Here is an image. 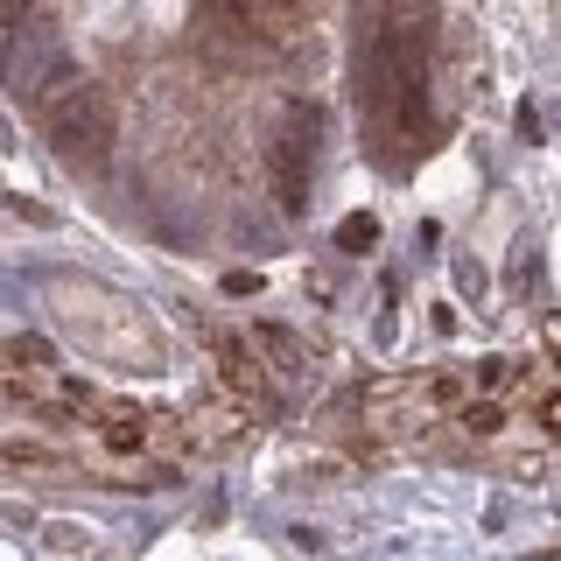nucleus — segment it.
<instances>
[{"mask_svg":"<svg viewBox=\"0 0 561 561\" xmlns=\"http://www.w3.org/2000/svg\"><path fill=\"white\" fill-rule=\"evenodd\" d=\"M463 421H470V428H478V435H491V428H499V421H505V408H491V400H478V408H463Z\"/></svg>","mask_w":561,"mask_h":561,"instance_id":"obj_6","label":"nucleus"},{"mask_svg":"<svg viewBox=\"0 0 561 561\" xmlns=\"http://www.w3.org/2000/svg\"><path fill=\"white\" fill-rule=\"evenodd\" d=\"M309 162H316V105H288V127L274 140V183L288 210H302L309 197Z\"/></svg>","mask_w":561,"mask_h":561,"instance_id":"obj_2","label":"nucleus"},{"mask_svg":"<svg viewBox=\"0 0 561 561\" xmlns=\"http://www.w3.org/2000/svg\"><path fill=\"white\" fill-rule=\"evenodd\" d=\"M0 365L28 373V365H49V351H43V344H0Z\"/></svg>","mask_w":561,"mask_h":561,"instance_id":"obj_5","label":"nucleus"},{"mask_svg":"<svg viewBox=\"0 0 561 561\" xmlns=\"http://www.w3.org/2000/svg\"><path fill=\"white\" fill-rule=\"evenodd\" d=\"M49 148L70 154V162H99L105 148H113V99L99 92V84H64L57 99H49Z\"/></svg>","mask_w":561,"mask_h":561,"instance_id":"obj_1","label":"nucleus"},{"mask_svg":"<svg viewBox=\"0 0 561 561\" xmlns=\"http://www.w3.org/2000/svg\"><path fill=\"white\" fill-rule=\"evenodd\" d=\"M210 351H218V373H225V386H232L245 408H274V373H267V365H260L239 337H218Z\"/></svg>","mask_w":561,"mask_h":561,"instance_id":"obj_3","label":"nucleus"},{"mask_svg":"<svg viewBox=\"0 0 561 561\" xmlns=\"http://www.w3.org/2000/svg\"><path fill=\"white\" fill-rule=\"evenodd\" d=\"M99 443L113 449V456H140V449H148V414L105 408V414H99Z\"/></svg>","mask_w":561,"mask_h":561,"instance_id":"obj_4","label":"nucleus"},{"mask_svg":"<svg viewBox=\"0 0 561 561\" xmlns=\"http://www.w3.org/2000/svg\"><path fill=\"white\" fill-rule=\"evenodd\" d=\"M540 421H548V428H561V400H548V408H540Z\"/></svg>","mask_w":561,"mask_h":561,"instance_id":"obj_7","label":"nucleus"}]
</instances>
